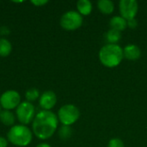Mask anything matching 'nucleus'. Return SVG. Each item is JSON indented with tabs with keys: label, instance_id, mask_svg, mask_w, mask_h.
I'll use <instances>...</instances> for the list:
<instances>
[{
	"label": "nucleus",
	"instance_id": "obj_15",
	"mask_svg": "<svg viewBox=\"0 0 147 147\" xmlns=\"http://www.w3.org/2000/svg\"><path fill=\"white\" fill-rule=\"evenodd\" d=\"M12 52V44L6 38H0V57H8Z\"/></svg>",
	"mask_w": 147,
	"mask_h": 147
},
{
	"label": "nucleus",
	"instance_id": "obj_4",
	"mask_svg": "<svg viewBox=\"0 0 147 147\" xmlns=\"http://www.w3.org/2000/svg\"><path fill=\"white\" fill-rule=\"evenodd\" d=\"M57 116L63 126L71 127L79 119L80 111L73 104H65L59 109Z\"/></svg>",
	"mask_w": 147,
	"mask_h": 147
},
{
	"label": "nucleus",
	"instance_id": "obj_7",
	"mask_svg": "<svg viewBox=\"0 0 147 147\" xmlns=\"http://www.w3.org/2000/svg\"><path fill=\"white\" fill-rule=\"evenodd\" d=\"M21 102L20 93L15 90H6L0 96V106L4 110L15 109Z\"/></svg>",
	"mask_w": 147,
	"mask_h": 147
},
{
	"label": "nucleus",
	"instance_id": "obj_14",
	"mask_svg": "<svg viewBox=\"0 0 147 147\" xmlns=\"http://www.w3.org/2000/svg\"><path fill=\"white\" fill-rule=\"evenodd\" d=\"M97 8L102 13L109 15L114 11L115 4L110 0H100L97 2Z\"/></svg>",
	"mask_w": 147,
	"mask_h": 147
},
{
	"label": "nucleus",
	"instance_id": "obj_19",
	"mask_svg": "<svg viewBox=\"0 0 147 147\" xmlns=\"http://www.w3.org/2000/svg\"><path fill=\"white\" fill-rule=\"evenodd\" d=\"M108 147H125V146L121 140L118 138H115L109 140L108 144Z\"/></svg>",
	"mask_w": 147,
	"mask_h": 147
},
{
	"label": "nucleus",
	"instance_id": "obj_5",
	"mask_svg": "<svg viewBox=\"0 0 147 147\" xmlns=\"http://www.w3.org/2000/svg\"><path fill=\"white\" fill-rule=\"evenodd\" d=\"M35 115V108L32 102H22L16 109V117L22 125L27 126L32 123Z\"/></svg>",
	"mask_w": 147,
	"mask_h": 147
},
{
	"label": "nucleus",
	"instance_id": "obj_3",
	"mask_svg": "<svg viewBox=\"0 0 147 147\" xmlns=\"http://www.w3.org/2000/svg\"><path fill=\"white\" fill-rule=\"evenodd\" d=\"M32 130L25 125H14L7 134V140L12 145L18 147L28 146L33 140Z\"/></svg>",
	"mask_w": 147,
	"mask_h": 147
},
{
	"label": "nucleus",
	"instance_id": "obj_23",
	"mask_svg": "<svg viewBox=\"0 0 147 147\" xmlns=\"http://www.w3.org/2000/svg\"><path fill=\"white\" fill-rule=\"evenodd\" d=\"M35 147H52L49 144H47V143H40V144H39V145H37Z\"/></svg>",
	"mask_w": 147,
	"mask_h": 147
},
{
	"label": "nucleus",
	"instance_id": "obj_10",
	"mask_svg": "<svg viewBox=\"0 0 147 147\" xmlns=\"http://www.w3.org/2000/svg\"><path fill=\"white\" fill-rule=\"evenodd\" d=\"M123 55L124 58L129 60H137L140 58L141 51L137 45L129 44L123 48Z\"/></svg>",
	"mask_w": 147,
	"mask_h": 147
},
{
	"label": "nucleus",
	"instance_id": "obj_18",
	"mask_svg": "<svg viewBox=\"0 0 147 147\" xmlns=\"http://www.w3.org/2000/svg\"><path fill=\"white\" fill-rule=\"evenodd\" d=\"M71 135V128L68 126H62L59 130V136L61 140H66Z\"/></svg>",
	"mask_w": 147,
	"mask_h": 147
},
{
	"label": "nucleus",
	"instance_id": "obj_8",
	"mask_svg": "<svg viewBox=\"0 0 147 147\" xmlns=\"http://www.w3.org/2000/svg\"><path fill=\"white\" fill-rule=\"evenodd\" d=\"M119 9L121 16L127 21L135 18L139 10V4L135 0H121Z\"/></svg>",
	"mask_w": 147,
	"mask_h": 147
},
{
	"label": "nucleus",
	"instance_id": "obj_20",
	"mask_svg": "<svg viewBox=\"0 0 147 147\" xmlns=\"http://www.w3.org/2000/svg\"><path fill=\"white\" fill-rule=\"evenodd\" d=\"M127 27H129L130 28H135L138 26V22L135 18L127 20Z\"/></svg>",
	"mask_w": 147,
	"mask_h": 147
},
{
	"label": "nucleus",
	"instance_id": "obj_16",
	"mask_svg": "<svg viewBox=\"0 0 147 147\" xmlns=\"http://www.w3.org/2000/svg\"><path fill=\"white\" fill-rule=\"evenodd\" d=\"M105 38H106V40L108 41V44H117V42L121 38V32L118 30L110 28L105 34Z\"/></svg>",
	"mask_w": 147,
	"mask_h": 147
},
{
	"label": "nucleus",
	"instance_id": "obj_11",
	"mask_svg": "<svg viewBox=\"0 0 147 147\" xmlns=\"http://www.w3.org/2000/svg\"><path fill=\"white\" fill-rule=\"evenodd\" d=\"M109 25H110L111 28L121 32V31L125 30L126 28L127 27V20H126L125 18H123L122 16H113V17L110 19Z\"/></svg>",
	"mask_w": 147,
	"mask_h": 147
},
{
	"label": "nucleus",
	"instance_id": "obj_1",
	"mask_svg": "<svg viewBox=\"0 0 147 147\" xmlns=\"http://www.w3.org/2000/svg\"><path fill=\"white\" fill-rule=\"evenodd\" d=\"M59 119L52 111L41 110L36 114L32 122V132L39 140L50 139L58 128Z\"/></svg>",
	"mask_w": 147,
	"mask_h": 147
},
{
	"label": "nucleus",
	"instance_id": "obj_13",
	"mask_svg": "<svg viewBox=\"0 0 147 147\" xmlns=\"http://www.w3.org/2000/svg\"><path fill=\"white\" fill-rule=\"evenodd\" d=\"M77 9L81 16H89L92 11V3L89 0H79L77 3Z\"/></svg>",
	"mask_w": 147,
	"mask_h": 147
},
{
	"label": "nucleus",
	"instance_id": "obj_2",
	"mask_svg": "<svg viewBox=\"0 0 147 147\" xmlns=\"http://www.w3.org/2000/svg\"><path fill=\"white\" fill-rule=\"evenodd\" d=\"M123 58V49L118 44H106L99 51V59L106 67L119 65Z\"/></svg>",
	"mask_w": 147,
	"mask_h": 147
},
{
	"label": "nucleus",
	"instance_id": "obj_17",
	"mask_svg": "<svg viewBox=\"0 0 147 147\" xmlns=\"http://www.w3.org/2000/svg\"><path fill=\"white\" fill-rule=\"evenodd\" d=\"M40 91L36 88L28 89L25 92V98H26L27 102H29L36 101L37 99L40 98Z\"/></svg>",
	"mask_w": 147,
	"mask_h": 147
},
{
	"label": "nucleus",
	"instance_id": "obj_22",
	"mask_svg": "<svg viewBox=\"0 0 147 147\" xmlns=\"http://www.w3.org/2000/svg\"><path fill=\"white\" fill-rule=\"evenodd\" d=\"M8 140L3 136H0V147H8Z\"/></svg>",
	"mask_w": 147,
	"mask_h": 147
},
{
	"label": "nucleus",
	"instance_id": "obj_9",
	"mask_svg": "<svg viewBox=\"0 0 147 147\" xmlns=\"http://www.w3.org/2000/svg\"><path fill=\"white\" fill-rule=\"evenodd\" d=\"M57 103V96L52 90L43 92L39 98V105L43 110L51 111Z\"/></svg>",
	"mask_w": 147,
	"mask_h": 147
},
{
	"label": "nucleus",
	"instance_id": "obj_21",
	"mask_svg": "<svg viewBox=\"0 0 147 147\" xmlns=\"http://www.w3.org/2000/svg\"><path fill=\"white\" fill-rule=\"evenodd\" d=\"M48 3L47 0H32L31 3L35 5V6H43Z\"/></svg>",
	"mask_w": 147,
	"mask_h": 147
},
{
	"label": "nucleus",
	"instance_id": "obj_6",
	"mask_svg": "<svg viewBox=\"0 0 147 147\" xmlns=\"http://www.w3.org/2000/svg\"><path fill=\"white\" fill-rule=\"evenodd\" d=\"M59 24L65 30H76L79 28L83 24V16H81L78 11L69 10L63 14L60 18Z\"/></svg>",
	"mask_w": 147,
	"mask_h": 147
},
{
	"label": "nucleus",
	"instance_id": "obj_12",
	"mask_svg": "<svg viewBox=\"0 0 147 147\" xmlns=\"http://www.w3.org/2000/svg\"><path fill=\"white\" fill-rule=\"evenodd\" d=\"M0 121L6 127H13L16 121V115L10 110H2L0 113Z\"/></svg>",
	"mask_w": 147,
	"mask_h": 147
},
{
	"label": "nucleus",
	"instance_id": "obj_24",
	"mask_svg": "<svg viewBox=\"0 0 147 147\" xmlns=\"http://www.w3.org/2000/svg\"><path fill=\"white\" fill-rule=\"evenodd\" d=\"M2 108H1V106H0V113H1V111H2V109H1Z\"/></svg>",
	"mask_w": 147,
	"mask_h": 147
}]
</instances>
